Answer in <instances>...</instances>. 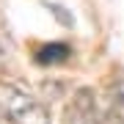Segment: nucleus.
I'll return each mask as SVG.
<instances>
[{"label":"nucleus","mask_w":124,"mask_h":124,"mask_svg":"<svg viewBox=\"0 0 124 124\" xmlns=\"http://www.w3.org/2000/svg\"><path fill=\"white\" fill-rule=\"evenodd\" d=\"M0 113L8 124H50L47 108L17 85H0Z\"/></svg>","instance_id":"1"},{"label":"nucleus","mask_w":124,"mask_h":124,"mask_svg":"<svg viewBox=\"0 0 124 124\" xmlns=\"http://www.w3.org/2000/svg\"><path fill=\"white\" fill-rule=\"evenodd\" d=\"M66 124H102L91 88H80L66 108Z\"/></svg>","instance_id":"2"},{"label":"nucleus","mask_w":124,"mask_h":124,"mask_svg":"<svg viewBox=\"0 0 124 124\" xmlns=\"http://www.w3.org/2000/svg\"><path fill=\"white\" fill-rule=\"evenodd\" d=\"M69 55H72V47L55 41V44L39 47V53H36V63H41V66H55V63H63Z\"/></svg>","instance_id":"3"},{"label":"nucleus","mask_w":124,"mask_h":124,"mask_svg":"<svg viewBox=\"0 0 124 124\" xmlns=\"http://www.w3.org/2000/svg\"><path fill=\"white\" fill-rule=\"evenodd\" d=\"M113 110H116V116H119V121L124 124V91H119V99L113 97Z\"/></svg>","instance_id":"4"},{"label":"nucleus","mask_w":124,"mask_h":124,"mask_svg":"<svg viewBox=\"0 0 124 124\" xmlns=\"http://www.w3.org/2000/svg\"><path fill=\"white\" fill-rule=\"evenodd\" d=\"M3 61H6V47L0 44V63H3Z\"/></svg>","instance_id":"5"}]
</instances>
